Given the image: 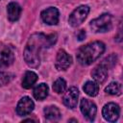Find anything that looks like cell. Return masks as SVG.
<instances>
[{"label":"cell","instance_id":"277c9868","mask_svg":"<svg viewBox=\"0 0 123 123\" xmlns=\"http://www.w3.org/2000/svg\"><path fill=\"white\" fill-rule=\"evenodd\" d=\"M13 48L4 42H0V68H7L14 62Z\"/></svg>","mask_w":123,"mask_h":123},{"label":"cell","instance_id":"7a4b0ae2","mask_svg":"<svg viewBox=\"0 0 123 123\" xmlns=\"http://www.w3.org/2000/svg\"><path fill=\"white\" fill-rule=\"evenodd\" d=\"M106 46L102 41H92L79 48L76 54L77 62L83 65L86 66L94 62L104 52Z\"/></svg>","mask_w":123,"mask_h":123},{"label":"cell","instance_id":"ac0fdd59","mask_svg":"<svg viewBox=\"0 0 123 123\" xmlns=\"http://www.w3.org/2000/svg\"><path fill=\"white\" fill-rule=\"evenodd\" d=\"M105 92L111 95H120L121 94V85L118 82H111L105 87Z\"/></svg>","mask_w":123,"mask_h":123},{"label":"cell","instance_id":"ba28073f","mask_svg":"<svg viewBox=\"0 0 123 123\" xmlns=\"http://www.w3.org/2000/svg\"><path fill=\"white\" fill-rule=\"evenodd\" d=\"M40 17L45 24L48 25H57L59 23L60 12L59 10L55 7H50L43 10L40 13Z\"/></svg>","mask_w":123,"mask_h":123},{"label":"cell","instance_id":"d6986e66","mask_svg":"<svg viewBox=\"0 0 123 123\" xmlns=\"http://www.w3.org/2000/svg\"><path fill=\"white\" fill-rule=\"evenodd\" d=\"M116 62H117V56L115 54H111L110 56L106 57L102 62H101V65H103L104 67H106L108 70L112 68L115 64H116Z\"/></svg>","mask_w":123,"mask_h":123},{"label":"cell","instance_id":"44dd1931","mask_svg":"<svg viewBox=\"0 0 123 123\" xmlns=\"http://www.w3.org/2000/svg\"><path fill=\"white\" fill-rule=\"evenodd\" d=\"M14 75L10 72H0V86H4L12 82Z\"/></svg>","mask_w":123,"mask_h":123},{"label":"cell","instance_id":"8fae6325","mask_svg":"<svg viewBox=\"0 0 123 123\" xmlns=\"http://www.w3.org/2000/svg\"><path fill=\"white\" fill-rule=\"evenodd\" d=\"M78 98H79V90H78V88L75 87V86H71L63 94L62 102L67 108L74 109L77 106Z\"/></svg>","mask_w":123,"mask_h":123},{"label":"cell","instance_id":"8992f818","mask_svg":"<svg viewBox=\"0 0 123 123\" xmlns=\"http://www.w3.org/2000/svg\"><path fill=\"white\" fill-rule=\"evenodd\" d=\"M102 115L108 122H115L120 115V108L117 104L110 102L103 107Z\"/></svg>","mask_w":123,"mask_h":123},{"label":"cell","instance_id":"ffe728a7","mask_svg":"<svg viewBox=\"0 0 123 123\" xmlns=\"http://www.w3.org/2000/svg\"><path fill=\"white\" fill-rule=\"evenodd\" d=\"M66 89V82L62 78H58L53 83V90L59 94L63 93Z\"/></svg>","mask_w":123,"mask_h":123},{"label":"cell","instance_id":"9c48e42d","mask_svg":"<svg viewBox=\"0 0 123 123\" xmlns=\"http://www.w3.org/2000/svg\"><path fill=\"white\" fill-rule=\"evenodd\" d=\"M72 63V58L69 54H67L63 49H60L58 51L57 57H56V62L55 66L59 71H64L66 70Z\"/></svg>","mask_w":123,"mask_h":123},{"label":"cell","instance_id":"7c38bea8","mask_svg":"<svg viewBox=\"0 0 123 123\" xmlns=\"http://www.w3.org/2000/svg\"><path fill=\"white\" fill-rule=\"evenodd\" d=\"M21 11H22V9L18 3H16V2L9 3L7 6V14H8L9 20L12 22L18 20V18L20 17V14H21Z\"/></svg>","mask_w":123,"mask_h":123},{"label":"cell","instance_id":"4fadbf2b","mask_svg":"<svg viewBox=\"0 0 123 123\" xmlns=\"http://www.w3.org/2000/svg\"><path fill=\"white\" fill-rule=\"evenodd\" d=\"M91 76L97 84H103L108 78V69L101 64H98L91 71Z\"/></svg>","mask_w":123,"mask_h":123},{"label":"cell","instance_id":"30bf717a","mask_svg":"<svg viewBox=\"0 0 123 123\" xmlns=\"http://www.w3.org/2000/svg\"><path fill=\"white\" fill-rule=\"evenodd\" d=\"M34 108H35V104L33 100L28 96H24L17 103L15 111L19 116H25L31 113L34 111Z\"/></svg>","mask_w":123,"mask_h":123},{"label":"cell","instance_id":"52a82bcc","mask_svg":"<svg viewBox=\"0 0 123 123\" xmlns=\"http://www.w3.org/2000/svg\"><path fill=\"white\" fill-rule=\"evenodd\" d=\"M80 109L82 113L84 114V116L88 120V121H93L95 119L96 116V112H97V108L96 105L88 100V99H82L81 103H80Z\"/></svg>","mask_w":123,"mask_h":123},{"label":"cell","instance_id":"5bb4252c","mask_svg":"<svg viewBox=\"0 0 123 123\" xmlns=\"http://www.w3.org/2000/svg\"><path fill=\"white\" fill-rule=\"evenodd\" d=\"M44 117L48 121H58L62 117L60 110L56 106H47L43 110Z\"/></svg>","mask_w":123,"mask_h":123},{"label":"cell","instance_id":"2e32d148","mask_svg":"<svg viewBox=\"0 0 123 123\" xmlns=\"http://www.w3.org/2000/svg\"><path fill=\"white\" fill-rule=\"evenodd\" d=\"M37 75L34 72V71H26L24 76H23V79H22V87L26 88V89H29L31 88L35 83L37 81Z\"/></svg>","mask_w":123,"mask_h":123},{"label":"cell","instance_id":"5b68a950","mask_svg":"<svg viewBox=\"0 0 123 123\" xmlns=\"http://www.w3.org/2000/svg\"><path fill=\"white\" fill-rule=\"evenodd\" d=\"M88 12H89L88 6H86V5L79 6L70 13L69 18H68V23L72 27H78L86 20Z\"/></svg>","mask_w":123,"mask_h":123},{"label":"cell","instance_id":"3957f363","mask_svg":"<svg viewBox=\"0 0 123 123\" xmlns=\"http://www.w3.org/2000/svg\"><path fill=\"white\" fill-rule=\"evenodd\" d=\"M113 17L110 13H103L99 17L92 19L89 23V27L95 33H105L112 29Z\"/></svg>","mask_w":123,"mask_h":123},{"label":"cell","instance_id":"6da1fadb","mask_svg":"<svg viewBox=\"0 0 123 123\" xmlns=\"http://www.w3.org/2000/svg\"><path fill=\"white\" fill-rule=\"evenodd\" d=\"M57 41V35H45L43 33H35L28 38L23 52V58L28 66L37 68L40 64V53L43 48L51 47Z\"/></svg>","mask_w":123,"mask_h":123},{"label":"cell","instance_id":"7402d4cb","mask_svg":"<svg viewBox=\"0 0 123 123\" xmlns=\"http://www.w3.org/2000/svg\"><path fill=\"white\" fill-rule=\"evenodd\" d=\"M76 37H77V39L80 40V41L84 40V38L86 37V31L83 30V29L80 30V31H78L77 34H76Z\"/></svg>","mask_w":123,"mask_h":123},{"label":"cell","instance_id":"9a60e30c","mask_svg":"<svg viewBox=\"0 0 123 123\" xmlns=\"http://www.w3.org/2000/svg\"><path fill=\"white\" fill-rule=\"evenodd\" d=\"M48 92H49V87H48V86H47L46 84H44V83H41V84L37 85V86L34 88V90H33V95H34V97H35L37 100L42 101V100H44V99L47 97Z\"/></svg>","mask_w":123,"mask_h":123},{"label":"cell","instance_id":"603a6c76","mask_svg":"<svg viewBox=\"0 0 123 123\" xmlns=\"http://www.w3.org/2000/svg\"><path fill=\"white\" fill-rule=\"evenodd\" d=\"M68 121H69V122H71V121H73V122H77V120H76V119H69Z\"/></svg>","mask_w":123,"mask_h":123},{"label":"cell","instance_id":"e0dca14e","mask_svg":"<svg viewBox=\"0 0 123 123\" xmlns=\"http://www.w3.org/2000/svg\"><path fill=\"white\" fill-rule=\"evenodd\" d=\"M84 91L88 95V96H91V97H94L98 94L99 92V85L96 83V82H93V81H87L84 87H83Z\"/></svg>","mask_w":123,"mask_h":123}]
</instances>
